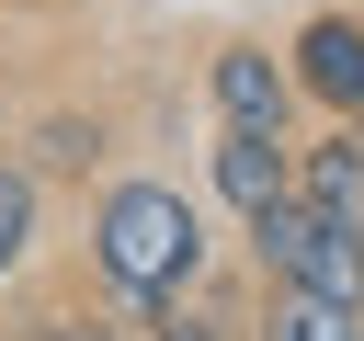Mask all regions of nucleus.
<instances>
[{
    "label": "nucleus",
    "instance_id": "6e6552de",
    "mask_svg": "<svg viewBox=\"0 0 364 341\" xmlns=\"http://www.w3.org/2000/svg\"><path fill=\"white\" fill-rule=\"evenodd\" d=\"M34 216H46V182H34V159H0V273H23V250H34Z\"/></svg>",
    "mask_w": 364,
    "mask_h": 341
},
{
    "label": "nucleus",
    "instance_id": "39448f33",
    "mask_svg": "<svg viewBox=\"0 0 364 341\" xmlns=\"http://www.w3.org/2000/svg\"><path fill=\"white\" fill-rule=\"evenodd\" d=\"M296 193V148L284 136H250V125H216V205L250 227L262 205H284Z\"/></svg>",
    "mask_w": 364,
    "mask_h": 341
},
{
    "label": "nucleus",
    "instance_id": "9b49d317",
    "mask_svg": "<svg viewBox=\"0 0 364 341\" xmlns=\"http://www.w3.org/2000/svg\"><path fill=\"white\" fill-rule=\"evenodd\" d=\"M23 341H114V330H91V318H68V307H57V318H34Z\"/></svg>",
    "mask_w": 364,
    "mask_h": 341
},
{
    "label": "nucleus",
    "instance_id": "f03ea898",
    "mask_svg": "<svg viewBox=\"0 0 364 341\" xmlns=\"http://www.w3.org/2000/svg\"><path fill=\"white\" fill-rule=\"evenodd\" d=\"M250 261H262V284H318V296H353V307H364V239L330 227V216L296 205V193L250 216Z\"/></svg>",
    "mask_w": 364,
    "mask_h": 341
},
{
    "label": "nucleus",
    "instance_id": "f257e3e1",
    "mask_svg": "<svg viewBox=\"0 0 364 341\" xmlns=\"http://www.w3.org/2000/svg\"><path fill=\"white\" fill-rule=\"evenodd\" d=\"M91 261H102V284L136 307V318H159L193 273H205V205L182 193V182H114L102 205H91Z\"/></svg>",
    "mask_w": 364,
    "mask_h": 341
},
{
    "label": "nucleus",
    "instance_id": "9d476101",
    "mask_svg": "<svg viewBox=\"0 0 364 341\" xmlns=\"http://www.w3.org/2000/svg\"><path fill=\"white\" fill-rule=\"evenodd\" d=\"M148 330H159V341H228V330H216V318H182V307H159V318H148Z\"/></svg>",
    "mask_w": 364,
    "mask_h": 341
},
{
    "label": "nucleus",
    "instance_id": "1a4fd4ad",
    "mask_svg": "<svg viewBox=\"0 0 364 341\" xmlns=\"http://www.w3.org/2000/svg\"><path fill=\"white\" fill-rule=\"evenodd\" d=\"M34 159H46V170H91V159H102V125H80V114H57V125L34 136Z\"/></svg>",
    "mask_w": 364,
    "mask_h": 341
},
{
    "label": "nucleus",
    "instance_id": "7ed1b4c3",
    "mask_svg": "<svg viewBox=\"0 0 364 341\" xmlns=\"http://www.w3.org/2000/svg\"><path fill=\"white\" fill-rule=\"evenodd\" d=\"M205 102H216V125L284 136V125H296V68H284L262 34H228V45L205 57Z\"/></svg>",
    "mask_w": 364,
    "mask_h": 341
},
{
    "label": "nucleus",
    "instance_id": "423d86ee",
    "mask_svg": "<svg viewBox=\"0 0 364 341\" xmlns=\"http://www.w3.org/2000/svg\"><path fill=\"white\" fill-rule=\"evenodd\" d=\"M296 205H318L330 227L364 239V125H330V136L296 148Z\"/></svg>",
    "mask_w": 364,
    "mask_h": 341
},
{
    "label": "nucleus",
    "instance_id": "0eeeda50",
    "mask_svg": "<svg viewBox=\"0 0 364 341\" xmlns=\"http://www.w3.org/2000/svg\"><path fill=\"white\" fill-rule=\"evenodd\" d=\"M250 341H364V307L318 296V284H262V330Z\"/></svg>",
    "mask_w": 364,
    "mask_h": 341
},
{
    "label": "nucleus",
    "instance_id": "20e7f679",
    "mask_svg": "<svg viewBox=\"0 0 364 341\" xmlns=\"http://www.w3.org/2000/svg\"><path fill=\"white\" fill-rule=\"evenodd\" d=\"M284 68H296V102H318V114L364 125V11H307Z\"/></svg>",
    "mask_w": 364,
    "mask_h": 341
}]
</instances>
